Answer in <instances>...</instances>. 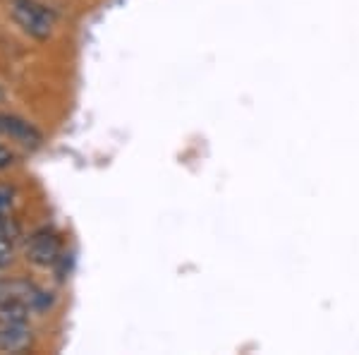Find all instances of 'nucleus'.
<instances>
[{"label":"nucleus","instance_id":"nucleus-8","mask_svg":"<svg viewBox=\"0 0 359 355\" xmlns=\"http://www.w3.org/2000/svg\"><path fill=\"white\" fill-rule=\"evenodd\" d=\"M17 164V156L13 149H8L5 144H0V171H10Z\"/></svg>","mask_w":359,"mask_h":355},{"label":"nucleus","instance_id":"nucleus-5","mask_svg":"<svg viewBox=\"0 0 359 355\" xmlns=\"http://www.w3.org/2000/svg\"><path fill=\"white\" fill-rule=\"evenodd\" d=\"M29 317H32V310L25 300H0V322H29Z\"/></svg>","mask_w":359,"mask_h":355},{"label":"nucleus","instance_id":"nucleus-9","mask_svg":"<svg viewBox=\"0 0 359 355\" xmlns=\"http://www.w3.org/2000/svg\"><path fill=\"white\" fill-rule=\"evenodd\" d=\"M13 200H15L13 188H5V185H0V212H10Z\"/></svg>","mask_w":359,"mask_h":355},{"label":"nucleus","instance_id":"nucleus-4","mask_svg":"<svg viewBox=\"0 0 359 355\" xmlns=\"http://www.w3.org/2000/svg\"><path fill=\"white\" fill-rule=\"evenodd\" d=\"M34 346L29 322H0V353H25Z\"/></svg>","mask_w":359,"mask_h":355},{"label":"nucleus","instance_id":"nucleus-3","mask_svg":"<svg viewBox=\"0 0 359 355\" xmlns=\"http://www.w3.org/2000/svg\"><path fill=\"white\" fill-rule=\"evenodd\" d=\"M0 132L27 151H36L43 147V132L32 120L22 118L17 113H0Z\"/></svg>","mask_w":359,"mask_h":355},{"label":"nucleus","instance_id":"nucleus-2","mask_svg":"<svg viewBox=\"0 0 359 355\" xmlns=\"http://www.w3.org/2000/svg\"><path fill=\"white\" fill-rule=\"evenodd\" d=\"M62 254V240L53 228H39L27 238L25 257L34 266L48 269L53 266Z\"/></svg>","mask_w":359,"mask_h":355},{"label":"nucleus","instance_id":"nucleus-1","mask_svg":"<svg viewBox=\"0 0 359 355\" xmlns=\"http://www.w3.org/2000/svg\"><path fill=\"white\" fill-rule=\"evenodd\" d=\"M10 17L15 25L36 41H48L53 37L57 13L39 0H10Z\"/></svg>","mask_w":359,"mask_h":355},{"label":"nucleus","instance_id":"nucleus-7","mask_svg":"<svg viewBox=\"0 0 359 355\" xmlns=\"http://www.w3.org/2000/svg\"><path fill=\"white\" fill-rule=\"evenodd\" d=\"M13 254H15V238L0 235V269L13 264Z\"/></svg>","mask_w":359,"mask_h":355},{"label":"nucleus","instance_id":"nucleus-6","mask_svg":"<svg viewBox=\"0 0 359 355\" xmlns=\"http://www.w3.org/2000/svg\"><path fill=\"white\" fill-rule=\"evenodd\" d=\"M55 293L53 290H46L39 286L36 290H34V295L29 298V310H32V314H46L50 312L55 307Z\"/></svg>","mask_w":359,"mask_h":355},{"label":"nucleus","instance_id":"nucleus-10","mask_svg":"<svg viewBox=\"0 0 359 355\" xmlns=\"http://www.w3.org/2000/svg\"><path fill=\"white\" fill-rule=\"evenodd\" d=\"M5 101V91H3V86H0V103Z\"/></svg>","mask_w":359,"mask_h":355}]
</instances>
